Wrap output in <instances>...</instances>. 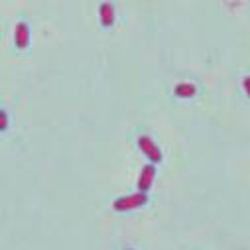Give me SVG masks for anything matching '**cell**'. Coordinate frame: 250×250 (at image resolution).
<instances>
[{
	"instance_id": "obj_5",
	"label": "cell",
	"mask_w": 250,
	"mask_h": 250,
	"mask_svg": "<svg viewBox=\"0 0 250 250\" xmlns=\"http://www.w3.org/2000/svg\"><path fill=\"white\" fill-rule=\"evenodd\" d=\"M195 93H197V89H195L193 83H179V85H175V95L177 97H193Z\"/></svg>"
},
{
	"instance_id": "obj_2",
	"label": "cell",
	"mask_w": 250,
	"mask_h": 250,
	"mask_svg": "<svg viewBox=\"0 0 250 250\" xmlns=\"http://www.w3.org/2000/svg\"><path fill=\"white\" fill-rule=\"evenodd\" d=\"M138 146H140V150H142V152H144L152 162H160V160H162V154H160L158 146H156L148 136H140Z\"/></svg>"
},
{
	"instance_id": "obj_6",
	"label": "cell",
	"mask_w": 250,
	"mask_h": 250,
	"mask_svg": "<svg viewBox=\"0 0 250 250\" xmlns=\"http://www.w3.org/2000/svg\"><path fill=\"white\" fill-rule=\"evenodd\" d=\"M101 22L104 26H110L114 22V10H112V6L108 2L106 4H101Z\"/></svg>"
},
{
	"instance_id": "obj_1",
	"label": "cell",
	"mask_w": 250,
	"mask_h": 250,
	"mask_svg": "<svg viewBox=\"0 0 250 250\" xmlns=\"http://www.w3.org/2000/svg\"><path fill=\"white\" fill-rule=\"evenodd\" d=\"M146 203V195L144 193H132V195H126V197H120L112 203V207L116 211H128V209H136L140 205Z\"/></svg>"
},
{
	"instance_id": "obj_3",
	"label": "cell",
	"mask_w": 250,
	"mask_h": 250,
	"mask_svg": "<svg viewBox=\"0 0 250 250\" xmlns=\"http://www.w3.org/2000/svg\"><path fill=\"white\" fill-rule=\"evenodd\" d=\"M152 179H154V167L152 166H144L142 173H140V179H138V189L140 193L148 191V187L152 185Z\"/></svg>"
},
{
	"instance_id": "obj_7",
	"label": "cell",
	"mask_w": 250,
	"mask_h": 250,
	"mask_svg": "<svg viewBox=\"0 0 250 250\" xmlns=\"http://www.w3.org/2000/svg\"><path fill=\"white\" fill-rule=\"evenodd\" d=\"M242 85H244V89H246V93L250 95V77H246V79L242 81Z\"/></svg>"
},
{
	"instance_id": "obj_4",
	"label": "cell",
	"mask_w": 250,
	"mask_h": 250,
	"mask_svg": "<svg viewBox=\"0 0 250 250\" xmlns=\"http://www.w3.org/2000/svg\"><path fill=\"white\" fill-rule=\"evenodd\" d=\"M30 42V32H28V26L24 22H18L16 24V45L20 49H24Z\"/></svg>"
},
{
	"instance_id": "obj_8",
	"label": "cell",
	"mask_w": 250,
	"mask_h": 250,
	"mask_svg": "<svg viewBox=\"0 0 250 250\" xmlns=\"http://www.w3.org/2000/svg\"><path fill=\"white\" fill-rule=\"evenodd\" d=\"M2 128H6V112H2Z\"/></svg>"
}]
</instances>
